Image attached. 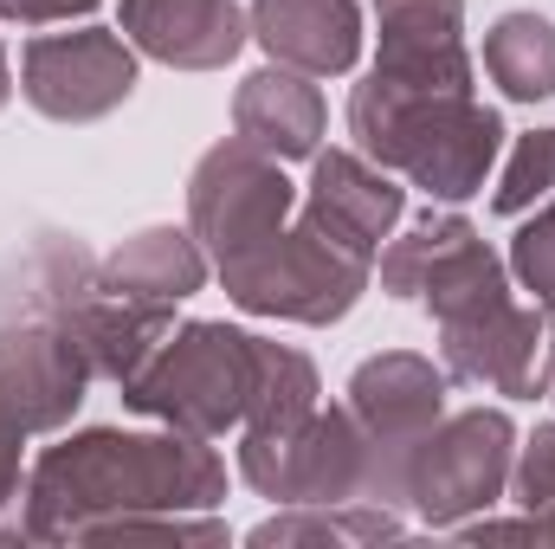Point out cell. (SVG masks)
I'll return each mask as SVG.
<instances>
[{"label":"cell","instance_id":"ac0fdd59","mask_svg":"<svg viewBox=\"0 0 555 549\" xmlns=\"http://www.w3.org/2000/svg\"><path fill=\"white\" fill-rule=\"evenodd\" d=\"M485 72L511 98H524V104L550 98L555 91V26L543 13H504L485 33Z\"/></svg>","mask_w":555,"mask_h":549},{"label":"cell","instance_id":"603a6c76","mask_svg":"<svg viewBox=\"0 0 555 549\" xmlns=\"http://www.w3.org/2000/svg\"><path fill=\"white\" fill-rule=\"evenodd\" d=\"M323 531H330V537H395L401 524H395V518H349V524H336V518H330V524H323V518H304V524H259V544H278V537H323Z\"/></svg>","mask_w":555,"mask_h":549},{"label":"cell","instance_id":"7c38bea8","mask_svg":"<svg viewBox=\"0 0 555 549\" xmlns=\"http://www.w3.org/2000/svg\"><path fill=\"white\" fill-rule=\"evenodd\" d=\"M401 220V188L382 175V162L369 168L362 155H317V181H310V207H304V227L323 233L336 253L349 259H375L382 240L395 233Z\"/></svg>","mask_w":555,"mask_h":549},{"label":"cell","instance_id":"484cf974","mask_svg":"<svg viewBox=\"0 0 555 549\" xmlns=\"http://www.w3.org/2000/svg\"><path fill=\"white\" fill-rule=\"evenodd\" d=\"M13 98V85H7V46H0V104Z\"/></svg>","mask_w":555,"mask_h":549},{"label":"cell","instance_id":"3957f363","mask_svg":"<svg viewBox=\"0 0 555 549\" xmlns=\"http://www.w3.org/2000/svg\"><path fill=\"white\" fill-rule=\"evenodd\" d=\"M259 388V336L227 330V323H188L175 330L137 375L124 382L130 408L162 413L181 433H227L233 420H246Z\"/></svg>","mask_w":555,"mask_h":549},{"label":"cell","instance_id":"7402d4cb","mask_svg":"<svg viewBox=\"0 0 555 549\" xmlns=\"http://www.w3.org/2000/svg\"><path fill=\"white\" fill-rule=\"evenodd\" d=\"M517 498L530 511H555V426H537L517 459Z\"/></svg>","mask_w":555,"mask_h":549},{"label":"cell","instance_id":"d4e9b609","mask_svg":"<svg viewBox=\"0 0 555 549\" xmlns=\"http://www.w3.org/2000/svg\"><path fill=\"white\" fill-rule=\"evenodd\" d=\"M20 433H26V426L0 408V505H7L13 485H20Z\"/></svg>","mask_w":555,"mask_h":549},{"label":"cell","instance_id":"9c48e42d","mask_svg":"<svg viewBox=\"0 0 555 549\" xmlns=\"http://www.w3.org/2000/svg\"><path fill=\"white\" fill-rule=\"evenodd\" d=\"M439 349H446V369L465 382H491L504 395H543V382L555 375V317L517 310L504 291L465 317H446Z\"/></svg>","mask_w":555,"mask_h":549},{"label":"cell","instance_id":"4fadbf2b","mask_svg":"<svg viewBox=\"0 0 555 549\" xmlns=\"http://www.w3.org/2000/svg\"><path fill=\"white\" fill-rule=\"evenodd\" d=\"M253 33L278 65H291L304 78L349 72L362 52L356 0H253Z\"/></svg>","mask_w":555,"mask_h":549},{"label":"cell","instance_id":"8992f818","mask_svg":"<svg viewBox=\"0 0 555 549\" xmlns=\"http://www.w3.org/2000/svg\"><path fill=\"white\" fill-rule=\"evenodd\" d=\"M511 478V420L504 413H459L446 426H433L408 452L401 472V498H414L426 524H452L472 505H491Z\"/></svg>","mask_w":555,"mask_h":549},{"label":"cell","instance_id":"5bb4252c","mask_svg":"<svg viewBox=\"0 0 555 549\" xmlns=\"http://www.w3.org/2000/svg\"><path fill=\"white\" fill-rule=\"evenodd\" d=\"M124 33L149 59L181 72H214L246 39L233 0H124Z\"/></svg>","mask_w":555,"mask_h":549},{"label":"cell","instance_id":"4316f807","mask_svg":"<svg viewBox=\"0 0 555 549\" xmlns=\"http://www.w3.org/2000/svg\"><path fill=\"white\" fill-rule=\"evenodd\" d=\"M0 20H7V0H0Z\"/></svg>","mask_w":555,"mask_h":549},{"label":"cell","instance_id":"cb8c5ba5","mask_svg":"<svg viewBox=\"0 0 555 549\" xmlns=\"http://www.w3.org/2000/svg\"><path fill=\"white\" fill-rule=\"evenodd\" d=\"M98 0H7V20L20 26H46V20H72V13H91Z\"/></svg>","mask_w":555,"mask_h":549},{"label":"cell","instance_id":"ffe728a7","mask_svg":"<svg viewBox=\"0 0 555 549\" xmlns=\"http://www.w3.org/2000/svg\"><path fill=\"white\" fill-rule=\"evenodd\" d=\"M550 188H555V130H537V137H524L511 149V168H504L491 207H498V214H524V207L543 201Z\"/></svg>","mask_w":555,"mask_h":549},{"label":"cell","instance_id":"6da1fadb","mask_svg":"<svg viewBox=\"0 0 555 549\" xmlns=\"http://www.w3.org/2000/svg\"><path fill=\"white\" fill-rule=\"evenodd\" d=\"M220 459L201 446V433H85L39 459L33 472V531L59 537L78 531L91 505L130 511V505H214L220 498Z\"/></svg>","mask_w":555,"mask_h":549},{"label":"cell","instance_id":"e0dca14e","mask_svg":"<svg viewBox=\"0 0 555 549\" xmlns=\"http://www.w3.org/2000/svg\"><path fill=\"white\" fill-rule=\"evenodd\" d=\"M201 278H207V266H201L194 240H188V233H175V227H155V233H137V240L104 266V291L168 304V297L201 291Z\"/></svg>","mask_w":555,"mask_h":549},{"label":"cell","instance_id":"44dd1931","mask_svg":"<svg viewBox=\"0 0 555 549\" xmlns=\"http://www.w3.org/2000/svg\"><path fill=\"white\" fill-rule=\"evenodd\" d=\"M511 259H517V272L524 284L537 291V304H550L555 310V201L517 233V246H511Z\"/></svg>","mask_w":555,"mask_h":549},{"label":"cell","instance_id":"52a82bcc","mask_svg":"<svg viewBox=\"0 0 555 549\" xmlns=\"http://www.w3.org/2000/svg\"><path fill=\"white\" fill-rule=\"evenodd\" d=\"M446 408V382L433 362L420 356H375L356 369L349 382V413L369 439V491L382 498H401V472H408V452L439 426Z\"/></svg>","mask_w":555,"mask_h":549},{"label":"cell","instance_id":"ba28073f","mask_svg":"<svg viewBox=\"0 0 555 549\" xmlns=\"http://www.w3.org/2000/svg\"><path fill=\"white\" fill-rule=\"evenodd\" d=\"M137 85V59L117 33L104 26H78V33H39L20 59V91L33 111L59 117V124H91L104 111H117Z\"/></svg>","mask_w":555,"mask_h":549},{"label":"cell","instance_id":"277c9868","mask_svg":"<svg viewBox=\"0 0 555 549\" xmlns=\"http://www.w3.org/2000/svg\"><path fill=\"white\" fill-rule=\"evenodd\" d=\"M220 278H227V291H233L246 310L291 317V323H330V317H343V310L356 304L369 266L349 259V253H336V246H330L323 233H310V227H297V233L278 227L266 246L227 259Z\"/></svg>","mask_w":555,"mask_h":549},{"label":"cell","instance_id":"8fae6325","mask_svg":"<svg viewBox=\"0 0 555 549\" xmlns=\"http://www.w3.org/2000/svg\"><path fill=\"white\" fill-rule=\"evenodd\" d=\"M91 362L65 323H7L0 330V408L20 426H59L78 408Z\"/></svg>","mask_w":555,"mask_h":549},{"label":"cell","instance_id":"7a4b0ae2","mask_svg":"<svg viewBox=\"0 0 555 549\" xmlns=\"http://www.w3.org/2000/svg\"><path fill=\"white\" fill-rule=\"evenodd\" d=\"M349 137L362 142L369 162L414 175L426 194L465 201L498 162L504 124L472 91H388L369 78L349 98Z\"/></svg>","mask_w":555,"mask_h":549},{"label":"cell","instance_id":"d6986e66","mask_svg":"<svg viewBox=\"0 0 555 549\" xmlns=\"http://www.w3.org/2000/svg\"><path fill=\"white\" fill-rule=\"evenodd\" d=\"M459 233H465L459 214H420L414 233L388 246V259H382V284H388L395 297H420V284H426V272H433V259H439Z\"/></svg>","mask_w":555,"mask_h":549},{"label":"cell","instance_id":"2e32d148","mask_svg":"<svg viewBox=\"0 0 555 549\" xmlns=\"http://www.w3.org/2000/svg\"><path fill=\"white\" fill-rule=\"evenodd\" d=\"M233 117H240V137L253 149H266V155H278V162L284 155H310L317 137H323V98H317V85L304 72H259V78H246Z\"/></svg>","mask_w":555,"mask_h":549},{"label":"cell","instance_id":"5b68a950","mask_svg":"<svg viewBox=\"0 0 555 549\" xmlns=\"http://www.w3.org/2000/svg\"><path fill=\"white\" fill-rule=\"evenodd\" d=\"M284 214H291V181L278 175V155L253 149L246 137L207 149V162L188 181V220L220 266L266 246L284 227Z\"/></svg>","mask_w":555,"mask_h":549},{"label":"cell","instance_id":"9a60e30c","mask_svg":"<svg viewBox=\"0 0 555 549\" xmlns=\"http://www.w3.org/2000/svg\"><path fill=\"white\" fill-rule=\"evenodd\" d=\"M65 330L78 343V356L91 362V375H111V382H130L142 362L162 349L168 336V310L149 304V297H78L65 310Z\"/></svg>","mask_w":555,"mask_h":549},{"label":"cell","instance_id":"30bf717a","mask_svg":"<svg viewBox=\"0 0 555 549\" xmlns=\"http://www.w3.org/2000/svg\"><path fill=\"white\" fill-rule=\"evenodd\" d=\"M382 13V65L388 91H472V59L459 39L465 0H375Z\"/></svg>","mask_w":555,"mask_h":549}]
</instances>
